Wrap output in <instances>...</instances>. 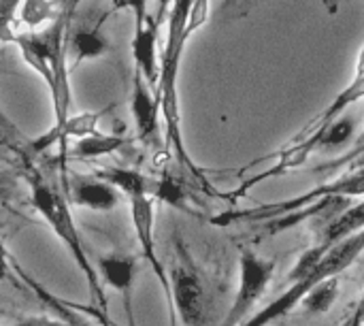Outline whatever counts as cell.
<instances>
[{
	"label": "cell",
	"mask_w": 364,
	"mask_h": 326,
	"mask_svg": "<svg viewBox=\"0 0 364 326\" xmlns=\"http://www.w3.org/2000/svg\"><path fill=\"white\" fill-rule=\"evenodd\" d=\"M13 175L11 173H0V203H4L11 192H13Z\"/></svg>",
	"instance_id": "27"
},
{
	"label": "cell",
	"mask_w": 364,
	"mask_h": 326,
	"mask_svg": "<svg viewBox=\"0 0 364 326\" xmlns=\"http://www.w3.org/2000/svg\"><path fill=\"white\" fill-rule=\"evenodd\" d=\"M348 207H350V199H343V196L322 199V201H318L314 205H307V207H303L299 211H292V214H286L282 218L262 222L260 235L262 237H275V235H282V233H286V231L303 224L309 218H331V216H339Z\"/></svg>",
	"instance_id": "11"
},
{
	"label": "cell",
	"mask_w": 364,
	"mask_h": 326,
	"mask_svg": "<svg viewBox=\"0 0 364 326\" xmlns=\"http://www.w3.org/2000/svg\"><path fill=\"white\" fill-rule=\"evenodd\" d=\"M130 111L134 117L136 135L143 143H151L158 137V115H160V98L149 88L139 70H134L132 79V100Z\"/></svg>",
	"instance_id": "10"
},
{
	"label": "cell",
	"mask_w": 364,
	"mask_h": 326,
	"mask_svg": "<svg viewBox=\"0 0 364 326\" xmlns=\"http://www.w3.org/2000/svg\"><path fill=\"white\" fill-rule=\"evenodd\" d=\"M109 109H111V107H107V109H102V111H85V113L70 115L62 126H53L49 132H45V135H41L38 139L32 141L34 154H41V152L49 149V147L55 145V143L64 145L68 139H77V141H79V139H85V137L94 135V132H96L98 120H100Z\"/></svg>",
	"instance_id": "12"
},
{
	"label": "cell",
	"mask_w": 364,
	"mask_h": 326,
	"mask_svg": "<svg viewBox=\"0 0 364 326\" xmlns=\"http://www.w3.org/2000/svg\"><path fill=\"white\" fill-rule=\"evenodd\" d=\"M17 326H77L73 322H60V320H51V318H23Z\"/></svg>",
	"instance_id": "26"
},
{
	"label": "cell",
	"mask_w": 364,
	"mask_h": 326,
	"mask_svg": "<svg viewBox=\"0 0 364 326\" xmlns=\"http://www.w3.org/2000/svg\"><path fill=\"white\" fill-rule=\"evenodd\" d=\"M30 190H32V194H30L32 207L51 226V231L55 233L60 243L70 252L77 269L83 273V278L87 282L90 297H92L94 307H96V314L102 318L105 325L109 326V305H107L105 286H102V280L98 275V269H94V265L85 252V246H83V239L79 235V226L73 220L68 201H64V196L51 184H47L41 175L30 177Z\"/></svg>",
	"instance_id": "2"
},
{
	"label": "cell",
	"mask_w": 364,
	"mask_h": 326,
	"mask_svg": "<svg viewBox=\"0 0 364 326\" xmlns=\"http://www.w3.org/2000/svg\"><path fill=\"white\" fill-rule=\"evenodd\" d=\"M162 19L156 13H149L145 21L134 23V36H132V58H134V70L143 75V79L149 83V88L156 92L160 83V62H158V32H160Z\"/></svg>",
	"instance_id": "8"
},
{
	"label": "cell",
	"mask_w": 364,
	"mask_h": 326,
	"mask_svg": "<svg viewBox=\"0 0 364 326\" xmlns=\"http://www.w3.org/2000/svg\"><path fill=\"white\" fill-rule=\"evenodd\" d=\"M364 231V201L358 205H350L343 209L339 216H335L322 231V241L320 246L331 250L333 246L346 241L348 237L363 233Z\"/></svg>",
	"instance_id": "15"
},
{
	"label": "cell",
	"mask_w": 364,
	"mask_h": 326,
	"mask_svg": "<svg viewBox=\"0 0 364 326\" xmlns=\"http://www.w3.org/2000/svg\"><path fill=\"white\" fill-rule=\"evenodd\" d=\"M173 2H175V0H158V11H156V15H158L162 21H164V17L168 15V11H171Z\"/></svg>",
	"instance_id": "28"
},
{
	"label": "cell",
	"mask_w": 364,
	"mask_h": 326,
	"mask_svg": "<svg viewBox=\"0 0 364 326\" xmlns=\"http://www.w3.org/2000/svg\"><path fill=\"white\" fill-rule=\"evenodd\" d=\"M130 139L122 137V135H100V132H94L85 139H79L68 156L70 158H77V160H92V158H100V156H107V154H113L117 149H122L124 145H128Z\"/></svg>",
	"instance_id": "18"
},
{
	"label": "cell",
	"mask_w": 364,
	"mask_h": 326,
	"mask_svg": "<svg viewBox=\"0 0 364 326\" xmlns=\"http://www.w3.org/2000/svg\"><path fill=\"white\" fill-rule=\"evenodd\" d=\"M331 196H343V199L364 196V169L354 171L350 175H343L335 182H328L320 188H314V190L303 192L288 201H275V203L258 205L252 209H237V211L220 214L218 218H211V224L228 226V224H237V222H269V220L282 218L286 214L299 211L307 205H314L322 199H331Z\"/></svg>",
	"instance_id": "4"
},
{
	"label": "cell",
	"mask_w": 364,
	"mask_h": 326,
	"mask_svg": "<svg viewBox=\"0 0 364 326\" xmlns=\"http://www.w3.org/2000/svg\"><path fill=\"white\" fill-rule=\"evenodd\" d=\"M21 4L23 0H0V43L15 45L17 32L13 23H15V13L21 9Z\"/></svg>",
	"instance_id": "23"
},
{
	"label": "cell",
	"mask_w": 364,
	"mask_h": 326,
	"mask_svg": "<svg viewBox=\"0 0 364 326\" xmlns=\"http://www.w3.org/2000/svg\"><path fill=\"white\" fill-rule=\"evenodd\" d=\"M350 326H364V297H363V301L358 303V310H356V314H354V318H352Z\"/></svg>",
	"instance_id": "29"
},
{
	"label": "cell",
	"mask_w": 364,
	"mask_h": 326,
	"mask_svg": "<svg viewBox=\"0 0 364 326\" xmlns=\"http://www.w3.org/2000/svg\"><path fill=\"white\" fill-rule=\"evenodd\" d=\"M130 201V216H132V226L136 233V241L141 246V252L145 256V261L149 263L154 275L158 278L166 303H168V314H171V326H175V312H173V301H171V278L162 265V261L158 258L156 252V237H154V196H136V199H128Z\"/></svg>",
	"instance_id": "7"
},
{
	"label": "cell",
	"mask_w": 364,
	"mask_h": 326,
	"mask_svg": "<svg viewBox=\"0 0 364 326\" xmlns=\"http://www.w3.org/2000/svg\"><path fill=\"white\" fill-rule=\"evenodd\" d=\"M70 203L92 211H111L119 205L122 194L98 177L77 179L70 188Z\"/></svg>",
	"instance_id": "13"
},
{
	"label": "cell",
	"mask_w": 364,
	"mask_h": 326,
	"mask_svg": "<svg viewBox=\"0 0 364 326\" xmlns=\"http://www.w3.org/2000/svg\"><path fill=\"white\" fill-rule=\"evenodd\" d=\"M316 132H318V139H320V147H326V149L343 147L354 135V122L350 117H337L335 122H331L328 126H324V128H320Z\"/></svg>",
	"instance_id": "22"
},
{
	"label": "cell",
	"mask_w": 364,
	"mask_h": 326,
	"mask_svg": "<svg viewBox=\"0 0 364 326\" xmlns=\"http://www.w3.org/2000/svg\"><path fill=\"white\" fill-rule=\"evenodd\" d=\"M363 147H364V130H363V135L358 137V141H356V149H354V156H356V154H360V152H363Z\"/></svg>",
	"instance_id": "31"
},
{
	"label": "cell",
	"mask_w": 364,
	"mask_h": 326,
	"mask_svg": "<svg viewBox=\"0 0 364 326\" xmlns=\"http://www.w3.org/2000/svg\"><path fill=\"white\" fill-rule=\"evenodd\" d=\"M98 275L105 286L117 290L124 299V310L128 316L130 326H134L132 314V288H134V275H136V261L128 254H107L98 258Z\"/></svg>",
	"instance_id": "9"
},
{
	"label": "cell",
	"mask_w": 364,
	"mask_h": 326,
	"mask_svg": "<svg viewBox=\"0 0 364 326\" xmlns=\"http://www.w3.org/2000/svg\"><path fill=\"white\" fill-rule=\"evenodd\" d=\"M147 4H149V0H111V9L113 11H119V9L132 11L134 13V23L145 21V17L149 15Z\"/></svg>",
	"instance_id": "24"
},
{
	"label": "cell",
	"mask_w": 364,
	"mask_h": 326,
	"mask_svg": "<svg viewBox=\"0 0 364 326\" xmlns=\"http://www.w3.org/2000/svg\"><path fill=\"white\" fill-rule=\"evenodd\" d=\"M79 0H66L64 11L43 30L17 32L15 45L19 47L26 64L47 83L53 98L55 124L62 126L70 117V85L66 68V47L73 26V13Z\"/></svg>",
	"instance_id": "1"
},
{
	"label": "cell",
	"mask_w": 364,
	"mask_h": 326,
	"mask_svg": "<svg viewBox=\"0 0 364 326\" xmlns=\"http://www.w3.org/2000/svg\"><path fill=\"white\" fill-rule=\"evenodd\" d=\"M11 256H9V252H6V246H4V241H2V237H0V282H6L9 280V275H11Z\"/></svg>",
	"instance_id": "25"
},
{
	"label": "cell",
	"mask_w": 364,
	"mask_h": 326,
	"mask_svg": "<svg viewBox=\"0 0 364 326\" xmlns=\"http://www.w3.org/2000/svg\"><path fill=\"white\" fill-rule=\"evenodd\" d=\"M154 199L171 205V207H177L181 211H188V199H186V190L183 186L177 182V177H173L171 173H164L156 186H154Z\"/></svg>",
	"instance_id": "21"
},
{
	"label": "cell",
	"mask_w": 364,
	"mask_h": 326,
	"mask_svg": "<svg viewBox=\"0 0 364 326\" xmlns=\"http://www.w3.org/2000/svg\"><path fill=\"white\" fill-rule=\"evenodd\" d=\"M364 252V231L363 233H356L352 237H348L346 241L333 246L324 261L316 267L314 273H309L307 278H301L296 282H290V288L277 297L273 303H269L262 312H258L256 316L247 318L241 326H271L273 322L286 318L292 310H296L303 299L314 290L318 288L322 282L331 280V278H339L348 267L354 265V261Z\"/></svg>",
	"instance_id": "3"
},
{
	"label": "cell",
	"mask_w": 364,
	"mask_h": 326,
	"mask_svg": "<svg viewBox=\"0 0 364 326\" xmlns=\"http://www.w3.org/2000/svg\"><path fill=\"white\" fill-rule=\"evenodd\" d=\"M337 295H339V282H337V278H331V280L322 282L318 288H314L303 299L301 305L307 314H326L335 305Z\"/></svg>",
	"instance_id": "20"
},
{
	"label": "cell",
	"mask_w": 364,
	"mask_h": 326,
	"mask_svg": "<svg viewBox=\"0 0 364 326\" xmlns=\"http://www.w3.org/2000/svg\"><path fill=\"white\" fill-rule=\"evenodd\" d=\"M273 271H275V265L271 261L258 256L252 250H241L237 295H235V301H232L222 326H241L247 320L252 307L264 295V290L273 278Z\"/></svg>",
	"instance_id": "6"
},
{
	"label": "cell",
	"mask_w": 364,
	"mask_h": 326,
	"mask_svg": "<svg viewBox=\"0 0 364 326\" xmlns=\"http://www.w3.org/2000/svg\"><path fill=\"white\" fill-rule=\"evenodd\" d=\"M68 49L73 51L75 62L81 60H94L100 58L105 53L111 51V43L107 41V36L100 32V28H77L70 30L68 34Z\"/></svg>",
	"instance_id": "17"
},
{
	"label": "cell",
	"mask_w": 364,
	"mask_h": 326,
	"mask_svg": "<svg viewBox=\"0 0 364 326\" xmlns=\"http://www.w3.org/2000/svg\"><path fill=\"white\" fill-rule=\"evenodd\" d=\"M343 2H348V0H324V4H326V9H328V13H337L339 11V6L343 4Z\"/></svg>",
	"instance_id": "30"
},
{
	"label": "cell",
	"mask_w": 364,
	"mask_h": 326,
	"mask_svg": "<svg viewBox=\"0 0 364 326\" xmlns=\"http://www.w3.org/2000/svg\"><path fill=\"white\" fill-rule=\"evenodd\" d=\"M364 98V75L360 77H354V81L343 90V92H339L337 94V98L316 117V120H311L305 128H303V135L299 137V139H305V137H309L311 132H316V130H320V128H324V126H328L331 122H335L350 105H354L356 100H360Z\"/></svg>",
	"instance_id": "16"
},
{
	"label": "cell",
	"mask_w": 364,
	"mask_h": 326,
	"mask_svg": "<svg viewBox=\"0 0 364 326\" xmlns=\"http://www.w3.org/2000/svg\"><path fill=\"white\" fill-rule=\"evenodd\" d=\"M98 179H102L105 184L113 186L119 194H126L128 199H136V196H154V186L156 182H151L149 177H145L143 173L134 171V169H122V167H109L102 171H96Z\"/></svg>",
	"instance_id": "14"
},
{
	"label": "cell",
	"mask_w": 364,
	"mask_h": 326,
	"mask_svg": "<svg viewBox=\"0 0 364 326\" xmlns=\"http://www.w3.org/2000/svg\"><path fill=\"white\" fill-rule=\"evenodd\" d=\"M64 6H66V0H23L19 15H21V21L32 30L45 21L51 23L53 19H58Z\"/></svg>",
	"instance_id": "19"
},
{
	"label": "cell",
	"mask_w": 364,
	"mask_h": 326,
	"mask_svg": "<svg viewBox=\"0 0 364 326\" xmlns=\"http://www.w3.org/2000/svg\"><path fill=\"white\" fill-rule=\"evenodd\" d=\"M179 261L171 269V301L175 318L183 326H207L209 322V297L205 288V280L190 258L188 250L177 241Z\"/></svg>",
	"instance_id": "5"
}]
</instances>
